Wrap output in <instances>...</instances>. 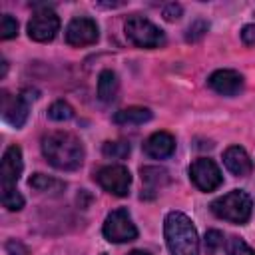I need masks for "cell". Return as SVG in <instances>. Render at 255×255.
I'll list each match as a JSON object with an SVG mask.
<instances>
[{
	"label": "cell",
	"mask_w": 255,
	"mask_h": 255,
	"mask_svg": "<svg viewBox=\"0 0 255 255\" xmlns=\"http://www.w3.org/2000/svg\"><path fill=\"white\" fill-rule=\"evenodd\" d=\"M42 153L50 165L62 171H74L84 163V145L70 131H50L42 137Z\"/></svg>",
	"instance_id": "1"
},
{
	"label": "cell",
	"mask_w": 255,
	"mask_h": 255,
	"mask_svg": "<svg viewBox=\"0 0 255 255\" xmlns=\"http://www.w3.org/2000/svg\"><path fill=\"white\" fill-rule=\"evenodd\" d=\"M163 235L171 255H199V237L185 213L169 211L163 221Z\"/></svg>",
	"instance_id": "2"
},
{
	"label": "cell",
	"mask_w": 255,
	"mask_h": 255,
	"mask_svg": "<svg viewBox=\"0 0 255 255\" xmlns=\"http://www.w3.org/2000/svg\"><path fill=\"white\" fill-rule=\"evenodd\" d=\"M251 211H253V199L243 189H233L211 203V213L215 217L235 225L247 223L251 217Z\"/></svg>",
	"instance_id": "3"
},
{
	"label": "cell",
	"mask_w": 255,
	"mask_h": 255,
	"mask_svg": "<svg viewBox=\"0 0 255 255\" xmlns=\"http://www.w3.org/2000/svg\"><path fill=\"white\" fill-rule=\"evenodd\" d=\"M124 30H126V38L137 48H147L149 50V48H159V46L165 44L163 30L157 28L147 18L139 16V14L129 16L124 24Z\"/></svg>",
	"instance_id": "4"
},
{
	"label": "cell",
	"mask_w": 255,
	"mask_h": 255,
	"mask_svg": "<svg viewBox=\"0 0 255 255\" xmlns=\"http://www.w3.org/2000/svg\"><path fill=\"white\" fill-rule=\"evenodd\" d=\"M38 98L36 90H22L18 96L8 94L6 90L2 92V118L4 122H8L14 128H22L28 120V112H30V104Z\"/></svg>",
	"instance_id": "5"
},
{
	"label": "cell",
	"mask_w": 255,
	"mask_h": 255,
	"mask_svg": "<svg viewBox=\"0 0 255 255\" xmlns=\"http://www.w3.org/2000/svg\"><path fill=\"white\" fill-rule=\"evenodd\" d=\"M102 233L112 243H128L137 237V227L131 221V215L126 207H118L112 213H108Z\"/></svg>",
	"instance_id": "6"
},
{
	"label": "cell",
	"mask_w": 255,
	"mask_h": 255,
	"mask_svg": "<svg viewBox=\"0 0 255 255\" xmlns=\"http://www.w3.org/2000/svg\"><path fill=\"white\" fill-rule=\"evenodd\" d=\"M94 179L100 183V187L116 197H126L129 193V185H131V175L129 169L122 163H112V165H104L96 171Z\"/></svg>",
	"instance_id": "7"
},
{
	"label": "cell",
	"mask_w": 255,
	"mask_h": 255,
	"mask_svg": "<svg viewBox=\"0 0 255 255\" xmlns=\"http://www.w3.org/2000/svg\"><path fill=\"white\" fill-rule=\"evenodd\" d=\"M189 179L199 191H215L223 183L221 169L209 157H199L189 165Z\"/></svg>",
	"instance_id": "8"
},
{
	"label": "cell",
	"mask_w": 255,
	"mask_h": 255,
	"mask_svg": "<svg viewBox=\"0 0 255 255\" xmlns=\"http://www.w3.org/2000/svg\"><path fill=\"white\" fill-rule=\"evenodd\" d=\"M60 30V18L54 10L42 8L32 14L28 22V36L36 42H50Z\"/></svg>",
	"instance_id": "9"
},
{
	"label": "cell",
	"mask_w": 255,
	"mask_h": 255,
	"mask_svg": "<svg viewBox=\"0 0 255 255\" xmlns=\"http://www.w3.org/2000/svg\"><path fill=\"white\" fill-rule=\"evenodd\" d=\"M98 36H100L98 24H96V20H92L88 16H76L66 26V42L76 48L96 44Z\"/></svg>",
	"instance_id": "10"
},
{
	"label": "cell",
	"mask_w": 255,
	"mask_h": 255,
	"mask_svg": "<svg viewBox=\"0 0 255 255\" xmlns=\"http://www.w3.org/2000/svg\"><path fill=\"white\" fill-rule=\"evenodd\" d=\"M22 169H24L22 149L18 145H8L2 155V163H0V187L2 189L16 187L22 175Z\"/></svg>",
	"instance_id": "11"
},
{
	"label": "cell",
	"mask_w": 255,
	"mask_h": 255,
	"mask_svg": "<svg viewBox=\"0 0 255 255\" xmlns=\"http://www.w3.org/2000/svg\"><path fill=\"white\" fill-rule=\"evenodd\" d=\"M207 84L215 94L233 98L243 90V76L235 70H215L209 76Z\"/></svg>",
	"instance_id": "12"
},
{
	"label": "cell",
	"mask_w": 255,
	"mask_h": 255,
	"mask_svg": "<svg viewBox=\"0 0 255 255\" xmlns=\"http://www.w3.org/2000/svg\"><path fill=\"white\" fill-rule=\"evenodd\" d=\"M175 151V137L169 131H155L143 141V153L151 159H165Z\"/></svg>",
	"instance_id": "13"
},
{
	"label": "cell",
	"mask_w": 255,
	"mask_h": 255,
	"mask_svg": "<svg viewBox=\"0 0 255 255\" xmlns=\"http://www.w3.org/2000/svg\"><path fill=\"white\" fill-rule=\"evenodd\" d=\"M223 163L227 171H231L237 177H247L253 171V161L241 145H229L223 153Z\"/></svg>",
	"instance_id": "14"
},
{
	"label": "cell",
	"mask_w": 255,
	"mask_h": 255,
	"mask_svg": "<svg viewBox=\"0 0 255 255\" xmlns=\"http://www.w3.org/2000/svg\"><path fill=\"white\" fill-rule=\"evenodd\" d=\"M120 90V80L114 70H102L98 76V98L102 102H114Z\"/></svg>",
	"instance_id": "15"
},
{
	"label": "cell",
	"mask_w": 255,
	"mask_h": 255,
	"mask_svg": "<svg viewBox=\"0 0 255 255\" xmlns=\"http://www.w3.org/2000/svg\"><path fill=\"white\" fill-rule=\"evenodd\" d=\"M151 120V112L141 106H129L114 114V122L120 126H139Z\"/></svg>",
	"instance_id": "16"
},
{
	"label": "cell",
	"mask_w": 255,
	"mask_h": 255,
	"mask_svg": "<svg viewBox=\"0 0 255 255\" xmlns=\"http://www.w3.org/2000/svg\"><path fill=\"white\" fill-rule=\"evenodd\" d=\"M141 173V181L145 185V191H157L163 185L169 183V173L163 167H155V165H145L139 169Z\"/></svg>",
	"instance_id": "17"
},
{
	"label": "cell",
	"mask_w": 255,
	"mask_h": 255,
	"mask_svg": "<svg viewBox=\"0 0 255 255\" xmlns=\"http://www.w3.org/2000/svg\"><path fill=\"white\" fill-rule=\"evenodd\" d=\"M30 187L36 189V191H42V193H60L64 191L66 183L56 179V177H50L46 173H34L30 179H28Z\"/></svg>",
	"instance_id": "18"
},
{
	"label": "cell",
	"mask_w": 255,
	"mask_h": 255,
	"mask_svg": "<svg viewBox=\"0 0 255 255\" xmlns=\"http://www.w3.org/2000/svg\"><path fill=\"white\" fill-rule=\"evenodd\" d=\"M129 143L124 141V139H118V141H106L102 145V153L106 157H112V159H124L129 155Z\"/></svg>",
	"instance_id": "19"
},
{
	"label": "cell",
	"mask_w": 255,
	"mask_h": 255,
	"mask_svg": "<svg viewBox=\"0 0 255 255\" xmlns=\"http://www.w3.org/2000/svg\"><path fill=\"white\" fill-rule=\"evenodd\" d=\"M48 118L54 120V122H68L74 118V108L64 102V100H58L54 102L50 108H48Z\"/></svg>",
	"instance_id": "20"
},
{
	"label": "cell",
	"mask_w": 255,
	"mask_h": 255,
	"mask_svg": "<svg viewBox=\"0 0 255 255\" xmlns=\"http://www.w3.org/2000/svg\"><path fill=\"white\" fill-rule=\"evenodd\" d=\"M2 191V205L8 209V211H20L24 207V197L20 195V191L16 187H10V189H0Z\"/></svg>",
	"instance_id": "21"
},
{
	"label": "cell",
	"mask_w": 255,
	"mask_h": 255,
	"mask_svg": "<svg viewBox=\"0 0 255 255\" xmlns=\"http://www.w3.org/2000/svg\"><path fill=\"white\" fill-rule=\"evenodd\" d=\"M225 249H227V255H255V251L237 235H231L227 239Z\"/></svg>",
	"instance_id": "22"
},
{
	"label": "cell",
	"mask_w": 255,
	"mask_h": 255,
	"mask_svg": "<svg viewBox=\"0 0 255 255\" xmlns=\"http://www.w3.org/2000/svg\"><path fill=\"white\" fill-rule=\"evenodd\" d=\"M207 30H209V24L203 18H197V20H193L189 24V28L185 32V40L187 42H197V40H201L207 34Z\"/></svg>",
	"instance_id": "23"
},
{
	"label": "cell",
	"mask_w": 255,
	"mask_h": 255,
	"mask_svg": "<svg viewBox=\"0 0 255 255\" xmlns=\"http://www.w3.org/2000/svg\"><path fill=\"white\" fill-rule=\"evenodd\" d=\"M16 34H18V22L10 14H4L2 20H0V38L2 40H10Z\"/></svg>",
	"instance_id": "24"
},
{
	"label": "cell",
	"mask_w": 255,
	"mask_h": 255,
	"mask_svg": "<svg viewBox=\"0 0 255 255\" xmlns=\"http://www.w3.org/2000/svg\"><path fill=\"white\" fill-rule=\"evenodd\" d=\"M221 245H223V233L217 231V229H209L205 233V249H207V253H215Z\"/></svg>",
	"instance_id": "25"
},
{
	"label": "cell",
	"mask_w": 255,
	"mask_h": 255,
	"mask_svg": "<svg viewBox=\"0 0 255 255\" xmlns=\"http://www.w3.org/2000/svg\"><path fill=\"white\" fill-rule=\"evenodd\" d=\"M161 14H163V18H165L167 22H175V20H179V18H181L183 8H181L179 4H175V2H171V4H165V6H163Z\"/></svg>",
	"instance_id": "26"
},
{
	"label": "cell",
	"mask_w": 255,
	"mask_h": 255,
	"mask_svg": "<svg viewBox=\"0 0 255 255\" xmlns=\"http://www.w3.org/2000/svg\"><path fill=\"white\" fill-rule=\"evenodd\" d=\"M6 251H8L10 255H30V253H28V249H26L20 241H16V239L6 241Z\"/></svg>",
	"instance_id": "27"
},
{
	"label": "cell",
	"mask_w": 255,
	"mask_h": 255,
	"mask_svg": "<svg viewBox=\"0 0 255 255\" xmlns=\"http://www.w3.org/2000/svg\"><path fill=\"white\" fill-rule=\"evenodd\" d=\"M241 40L247 46H255V24H247L241 30Z\"/></svg>",
	"instance_id": "28"
},
{
	"label": "cell",
	"mask_w": 255,
	"mask_h": 255,
	"mask_svg": "<svg viewBox=\"0 0 255 255\" xmlns=\"http://www.w3.org/2000/svg\"><path fill=\"white\" fill-rule=\"evenodd\" d=\"M128 255H149L147 251H141V249H133V251H129Z\"/></svg>",
	"instance_id": "29"
},
{
	"label": "cell",
	"mask_w": 255,
	"mask_h": 255,
	"mask_svg": "<svg viewBox=\"0 0 255 255\" xmlns=\"http://www.w3.org/2000/svg\"><path fill=\"white\" fill-rule=\"evenodd\" d=\"M102 255H108V253H102Z\"/></svg>",
	"instance_id": "30"
}]
</instances>
